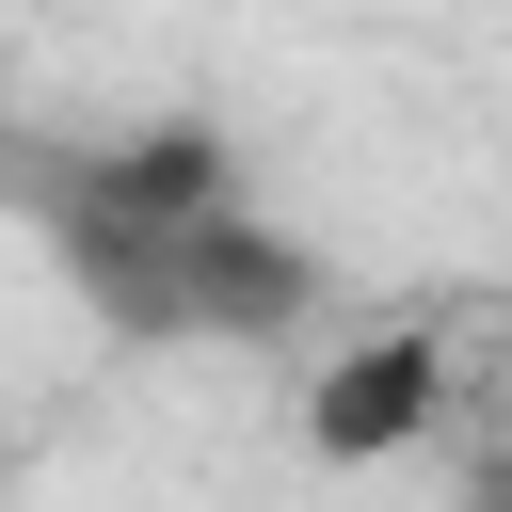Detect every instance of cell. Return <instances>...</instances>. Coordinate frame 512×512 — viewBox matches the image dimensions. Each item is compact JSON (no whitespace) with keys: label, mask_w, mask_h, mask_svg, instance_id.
Masks as SVG:
<instances>
[{"label":"cell","mask_w":512,"mask_h":512,"mask_svg":"<svg viewBox=\"0 0 512 512\" xmlns=\"http://www.w3.org/2000/svg\"><path fill=\"white\" fill-rule=\"evenodd\" d=\"M416 416H432V352H416V336L352 352V368H336V400H320V432H336V448H368V432H416Z\"/></svg>","instance_id":"1"}]
</instances>
